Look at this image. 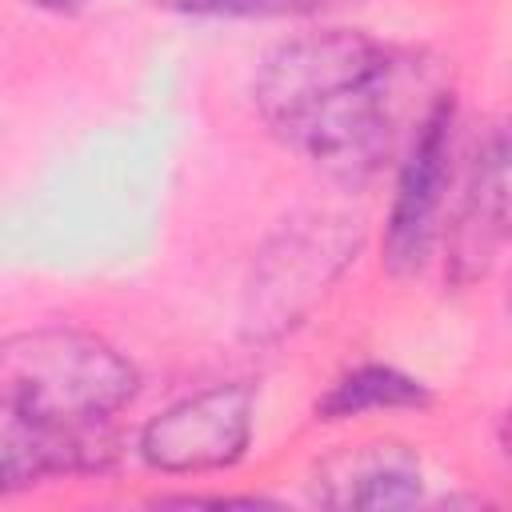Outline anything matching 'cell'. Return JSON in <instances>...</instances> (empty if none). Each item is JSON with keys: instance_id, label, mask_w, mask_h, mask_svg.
Instances as JSON below:
<instances>
[{"instance_id": "obj_1", "label": "cell", "mask_w": 512, "mask_h": 512, "mask_svg": "<svg viewBox=\"0 0 512 512\" xmlns=\"http://www.w3.org/2000/svg\"><path fill=\"white\" fill-rule=\"evenodd\" d=\"M252 92L272 136L332 180H368L396 144L400 64L364 32L320 28L276 44Z\"/></svg>"}, {"instance_id": "obj_2", "label": "cell", "mask_w": 512, "mask_h": 512, "mask_svg": "<svg viewBox=\"0 0 512 512\" xmlns=\"http://www.w3.org/2000/svg\"><path fill=\"white\" fill-rule=\"evenodd\" d=\"M136 388V364L84 328L40 324L0 340V412L28 428H108Z\"/></svg>"}, {"instance_id": "obj_3", "label": "cell", "mask_w": 512, "mask_h": 512, "mask_svg": "<svg viewBox=\"0 0 512 512\" xmlns=\"http://www.w3.org/2000/svg\"><path fill=\"white\" fill-rule=\"evenodd\" d=\"M356 252V220L348 216H308L284 228L256 260L248 284V332L280 336L292 328L320 292L340 276Z\"/></svg>"}, {"instance_id": "obj_4", "label": "cell", "mask_w": 512, "mask_h": 512, "mask_svg": "<svg viewBox=\"0 0 512 512\" xmlns=\"http://www.w3.org/2000/svg\"><path fill=\"white\" fill-rule=\"evenodd\" d=\"M256 396L248 384L200 388L140 428V456L164 476H200L232 468L252 440Z\"/></svg>"}, {"instance_id": "obj_5", "label": "cell", "mask_w": 512, "mask_h": 512, "mask_svg": "<svg viewBox=\"0 0 512 512\" xmlns=\"http://www.w3.org/2000/svg\"><path fill=\"white\" fill-rule=\"evenodd\" d=\"M452 156H456V104L440 96L420 128L408 140V156L396 176V192L384 220V268L392 276H412L432 256L440 236L444 196L452 184Z\"/></svg>"}, {"instance_id": "obj_6", "label": "cell", "mask_w": 512, "mask_h": 512, "mask_svg": "<svg viewBox=\"0 0 512 512\" xmlns=\"http://www.w3.org/2000/svg\"><path fill=\"white\" fill-rule=\"evenodd\" d=\"M508 236V136L492 128L468 160L452 220L444 228V276L468 288L488 276Z\"/></svg>"}, {"instance_id": "obj_7", "label": "cell", "mask_w": 512, "mask_h": 512, "mask_svg": "<svg viewBox=\"0 0 512 512\" xmlns=\"http://www.w3.org/2000/svg\"><path fill=\"white\" fill-rule=\"evenodd\" d=\"M424 484L420 456L404 440H356L316 460L312 468V496L328 508H404L416 504Z\"/></svg>"}, {"instance_id": "obj_8", "label": "cell", "mask_w": 512, "mask_h": 512, "mask_svg": "<svg viewBox=\"0 0 512 512\" xmlns=\"http://www.w3.org/2000/svg\"><path fill=\"white\" fill-rule=\"evenodd\" d=\"M428 388L392 368V364H360L328 384V392L316 400V420H352L380 408H424Z\"/></svg>"}, {"instance_id": "obj_9", "label": "cell", "mask_w": 512, "mask_h": 512, "mask_svg": "<svg viewBox=\"0 0 512 512\" xmlns=\"http://www.w3.org/2000/svg\"><path fill=\"white\" fill-rule=\"evenodd\" d=\"M164 4L188 16H252L272 8L276 0H164Z\"/></svg>"}, {"instance_id": "obj_10", "label": "cell", "mask_w": 512, "mask_h": 512, "mask_svg": "<svg viewBox=\"0 0 512 512\" xmlns=\"http://www.w3.org/2000/svg\"><path fill=\"white\" fill-rule=\"evenodd\" d=\"M28 4H36V8H48V12H72V8H80L84 0H28Z\"/></svg>"}]
</instances>
